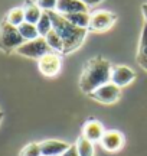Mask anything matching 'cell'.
<instances>
[{
	"mask_svg": "<svg viewBox=\"0 0 147 156\" xmlns=\"http://www.w3.org/2000/svg\"><path fill=\"white\" fill-rule=\"evenodd\" d=\"M25 42L26 41L19 34V29L16 26L7 23L6 20L0 23V51H3L5 54H10Z\"/></svg>",
	"mask_w": 147,
	"mask_h": 156,
	"instance_id": "3",
	"label": "cell"
},
{
	"mask_svg": "<svg viewBox=\"0 0 147 156\" xmlns=\"http://www.w3.org/2000/svg\"><path fill=\"white\" fill-rule=\"evenodd\" d=\"M55 12L61 15L78 13V12H88V6L84 5L81 0H58Z\"/></svg>",
	"mask_w": 147,
	"mask_h": 156,
	"instance_id": "12",
	"label": "cell"
},
{
	"mask_svg": "<svg viewBox=\"0 0 147 156\" xmlns=\"http://www.w3.org/2000/svg\"><path fill=\"white\" fill-rule=\"evenodd\" d=\"M110 77H111V64L102 56H95L85 62L79 78V88L82 93L90 95L101 85L110 83Z\"/></svg>",
	"mask_w": 147,
	"mask_h": 156,
	"instance_id": "1",
	"label": "cell"
},
{
	"mask_svg": "<svg viewBox=\"0 0 147 156\" xmlns=\"http://www.w3.org/2000/svg\"><path fill=\"white\" fill-rule=\"evenodd\" d=\"M61 156H79L78 155V151H77V146H75V145H69V147L63 152Z\"/></svg>",
	"mask_w": 147,
	"mask_h": 156,
	"instance_id": "23",
	"label": "cell"
},
{
	"mask_svg": "<svg viewBox=\"0 0 147 156\" xmlns=\"http://www.w3.org/2000/svg\"><path fill=\"white\" fill-rule=\"evenodd\" d=\"M104 127H102V124L100 122H97V120H88V122L84 124V127H82V136H84L85 139H88L90 142H100L101 137L104 136Z\"/></svg>",
	"mask_w": 147,
	"mask_h": 156,
	"instance_id": "11",
	"label": "cell"
},
{
	"mask_svg": "<svg viewBox=\"0 0 147 156\" xmlns=\"http://www.w3.org/2000/svg\"><path fill=\"white\" fill-rule=\"evenodd\" d=\"M36 3L43 12H52L56 9L58 0H36Z\"/></svg>",
	"mask_w": 147,
	"mask_h": 156,
	"instance_id": "22",
	"label": "cell"
},
{
	"mask_svg": "<svg viewBox=\"0 0 147 156\" xmlns=\"http://www.w3.org/2000/svg\"><path fill=\"white\" fill-rule=\"evenodd\" d=\"M69 23H72L78 28L88 29L91 20V15L88 12H78V13H69V15H62Z\"/></svg>",
	"mask_w": 147,
	"mask_h": 156,
	"instance_id": "15",
	"label": "cell"
},
{
	"mask_svg": "<svg viewBox=\"0 0 147 156\" xmlns=\"http://www.w3.org/2000/svg\"><path fill=\"white\" fill-rule=\"evenodd\" d=\"M3 116H5V114H3V113L0 112V122H2V119H3Z\"/></svg>",
	"mask_w": 147,
	"mask_h": 156,
	"instance_id": "26",
	"label": "cell"
},
{
	"mask_svg": "<svg viewBox=\"0 0 147 156\" xmlns=\"http://www.w3.org/2000/svg\"><path fill=\"white\" fill-rule=\"evenodd\" d=\"M20 156H42L39 143H29L22 149Z\"/></svg>",
	"mask_w": 147,
	"mask_h": 156,
	"instance_id": "21",
	"label": "cell"
},
{
	"mask_svg": "<svg viewBox=\"0 0 147 156\" xmlns=\"http://www.w3.org/2000/svg\"><path fill=\"white\" fill-rule=\"evenodd\" d=\"M84 5H87L88 7H91V6H95V5H98L100 2H102V0H81Z\"/></svg>",
	"mask_w": 147,
	"mask_h": 156,
	"instance_id": "24",
	"label": "cell"
},
{
	"mask_svg": "<svg viewBox=\"0 0 147 156\" xmlns=\"http://www.w3.org/2000/svg\"><path fill=\"white\" fill-rule=\"evenodd\" d=\"M36 29H38V32H39L40 38H45L46 35L52 30V20H51V17H49V13H48V12H43V13H42L39 22L36 23Z\"/></svg>",
	"mask_w": 147,
	"mask_h": 156,
	"instance_id": "19",
	"label": "cell"
},
{
	"mask_svg": "<svg viewBox=\"0 0 147 156\" xmlns=\"http://www.w3.org/2000/svg\"><path fill=\"white\" fill-rule=\"evenodd\" d=\"M75 146H77V151H78L79 156H94L92 142H90L88 139H85L84 136H79L78 139H77Z\"/></svg>",
	"mask_w": 147,
	"mask_h": 156,
	"instance_id": "18",
	"label": "cell"
},
{
	"mask_svg": "<svg viewBox=\"0 0 147 156\" xmlns=\"http://www.w3.org/2000/svg\"><path fill=\"white\" fill-rule=\"evenodd\" d=\"M142 12H143V16H144V20H146V25H147V3L142 6Z\"/></svg>",
	"mask_w": 147,
	"mask_h": 156,
	"instance_id": "25",
	"label": "cell"
},
{
	"mask_svg": "<svg viewBox=\"0 0 147 156\" xmlns=\"http://www.w3.org/2000/svg\"><path fill=\"white\" fill-rule=\"evenodd\" d=\"M102 149L107 152H117L123 147L124 139H123V134L117 132V130H108L104 133V136L100 140Z\"/></svg>",
	"mask_w": 147,
	"mask_h": 156,
	"instance_id": "9",
	"label": "cell"
},
{
	"mask_svg": "<svg viewBox=\"0 0 147 156\" xmlns=\"http://www.w3.org/2000/svg\"><path fill=\"white\" fill-rule=\"evenodd\" d=\"M42 156H61L69 147L62 140H43L39 143Z\"/></svg>",
	"mask_w": 147,
	"mask_h": 156,
	"instance_id": "10",
	"label": "cell"
},
{
	"mask_svg": "<svg viewBox=\"0 0 147 156\" xmlns=\"http://www.w3.org/2000/svg\"><path fill=\"white\" fill-rule=\"evenodd\" d=\"M136 80V74L134 71L128 67L124 65H117V67H111V77H110V83H113L117 87H124L128 85Z\"/></svg>",
	"mask_w": 147,
	"mask_h": 156,
	"instance_id": "8",
	"label": "cell"
},
{
	"mask_svg": "<svg viewBox=\"0 0 147 156\" xmlns=\"http://www.w3.org/2000/svg\"><path fill=\"white\" fill-rule=\"evenodd\" d=\"M17 29H19V34L22 35V38L25 39V41H33V39L40 38L39 32H38V29H36V25L23 22L20 26H17Z\"/></svg>",
	"mask_w": 147,
	"mask_h": 156,
	"instance_id": "16",
	"label": "cell"
},
{
	"mask_svg": "<svg viewBox=\"0 0 147 156\" xmlns=\"http://www.w3.org/2000/svg\"><path fill=\"white\" fill-rule=\"evenodd\" d=\"M61 65H62V61L56 52H49L40 59H38V68L40 74L45 77H55L61 71Z\"/></svg>",
	"mask_w": 147,
	"mask_h": 156,
	"instance_id": "7",
	"label": "cell"
},
{
	"mask_svg": "<svg viewBox=\"0 0 147 156\" xmlns=\"http://www.w3.org/2000/svg\"><path fill=\"white\" fill-rule=\"evenodd\" d=\"M137 62L147 73V25L146 23H144L142 30V39H140L138 52H137Z\"/></svg>",
	"mask_w": 147,
	"mask_h": 156,
	"instance_id": "14",
	"label": "cell"
},
{
	"mask_svg": "<svg viewBox=\"0 0 147 156\" xmlns=\"http://www.w3.org/2000/svg\"><path fill=\"white\" fill-rule=\"evenodd\" d=\"M22 7H23V12H25V22L32 23V25H36L39 22V19L43 12L38 6V3H33L32 0H25Z\"/></svg>",
	"mask_w": 147,
	"mask_h": 156,
	"instance_id": "13",
	"label": "cell"
},
{
	"mask_svg": "<svg viewBox=\"0 0 147 156\" xmlns=\"http://www.w3.org/2000/svg\"><path fill=\"white\" fill-rule=\"evenodd\" d=\"M52 20V29L56 32L63 42V54H71L77 51L82 45L88 29L78 28L72 23H69L61 13H56L55 10L48 12Z\"/></svg>",
	"mask_w": 147,
	"mask_h": 156,
	"instance_id": "2",
	"label": "cell"
},
{
	"mask_svg": "<svg viewBox=\"0 0 147 156\" xmlns=\"http://www.w3.org/2000/svg\"><path fill=\"white\" fill-rule=\"evenodd\" d=\"M7 23H10L13 26H20L23 22H25V12H23V7H13L7 12V16L5 19Z\"/></svg>",
	"mask_w": 147,
	"mask_h": 156,
	"instance_id": "17",
	"label": "cell"
},
{
	"mask_svg": "<svg viewBox=\"0 0 147 156\" xmlns=\"http://www.w3.org/2000/svg\"><path fill=\"white\" fill-rule=\"evenodd\" d=\"M115 20H117V15H114L113 12L97 10L91 15L88 30H92V32H102V30H107L108 28L113 26Z\"/></svg>",
	"mask_w": 147,
	"mask_h": 156,
	"instance_id": "5",
	"label": "cell"
},
{
	"mask_svg": "<svg viewBox=\"0 0 147 156\" xmlns=\"http://www.w3.org/2000/svg\"><path fill=\"white\" fill-rule=\"evenodd\" d=\"M120 94H121L120 87L114 85L113 83H108L101 85L95 91H92L90 97L92 100L98 101V103H102V104H114L115 101H118Z\"/></svg>",
	"mask_w": 147,
	"mask_h": 156,
	"instance_id": "6",
	"label": "cell"
},
{
	"mask_svg": "<svg viewBox=\"0 0 147 156\" xmlns=\"http://www.w3.org/2000/svg\"><path fill=\"white\" fill-rule=\"evenodd\" d=\"M45 41L46 44L49 45V48H51L52 51H56V52H61V54H63V42L62 39H61V36L52 29L49 34L45 36Z\"/></svg>",
	"mask_w": 147,
	"mask_h": 156,
	"instance_id": "20",
	"label": "cell"
},
{
	"mask_svg": "<svg viewBox=\"0 0 147 156\" xmlns=\"http://www.w3.org/2000/svg\"><path fill=\"white\" fill-rule=\"evenodd\" d=\"M53 52L49 48V45L46 44L45 38H38L33 41H26L23 45H20L16 49V54L26 58H33V59H40L43 55Z\"/></svg>",
	"mask_w": 147,
	"mask_h": 156,
	"instance_id": "4",
	"label": "cell"
}]
</instances>
